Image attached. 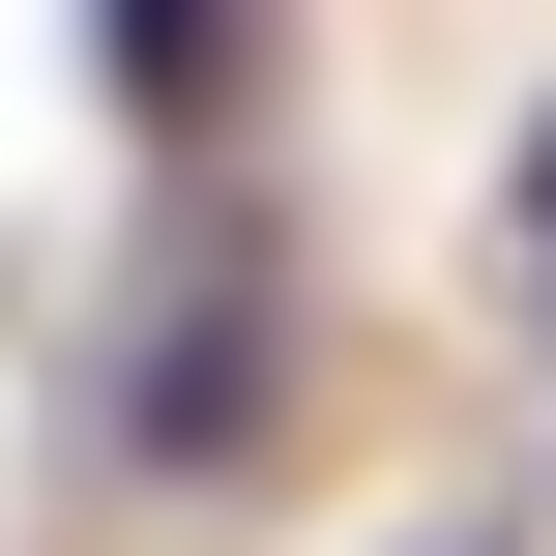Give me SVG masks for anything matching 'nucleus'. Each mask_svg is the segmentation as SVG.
I'll return each instance as SVG.
<instances>
[{"mask_svg":"<svg viewBox=\"0 0 556 556\" xmlns=\"http://www.w3.org/2000/svg\"><path fill=\"white\" fill-rule=\"evenodd\" d=\"M264 410H293V264H264V235H176V264L117 293V469H147V498H235Z\"/></svg>","mask_w":556,"mask_h":556,"instance_id":"nucleus-1","label":"nucleus"},{"mask_svg":"<svg viewBox=\"0 0 556 556\" xmlns=\"http://www.w3.org/2000/svg\"><path fill=\"white\" fill-rule=\"evenodd\" d=\"M528 235H556V117H528Z\"/></svg>","mask_w":556,"mask_h":556,"instance_id":"nucleus-2","label":"nucleus"}]
</instances>
